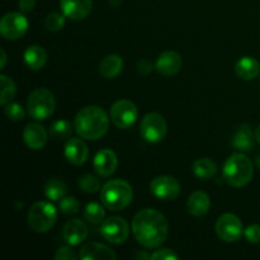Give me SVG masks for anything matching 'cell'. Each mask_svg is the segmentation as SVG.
<instances>
[{"label": "cell", "mask_w": 260, "mask_h": 260, "mask_svg": "<svg viewBox=\"0 0 260 260\" xmlns=\"http://www.w3.org/2000/svg\"><path fill=\"white\" fill-rule=\"evenodd\" d=\"M74 128L81 139L98 140L108 131L109 118L101 107H84L75 116Z\"/></svg>", "instance_id": "obj_2"}, {"label": "cell", "mask_w": 260, "mask_h": 260, "mask_svg": "<svg viewBox=\"0 0 260 260\" xmlns=\"http://www.w3.org/2000/svg\"><path fill=\"white\" fill-rule=\"evenodd\" d=\"M5 112V116L10 119V121H14V122H19L24 118L25 116V112L24 108L20 106L19 103H8L4 108Z\"/></svg>", "instance_id": "obj_33"}, {"label": "cell", "mask_w": 260, "mask_h": 260, "mask_svg": "<svg viewBox=\"0 0 260 260\" xmlns=\"http://www.w3.org/2000/svg\"><path fill=\"white\" fill-rule=\"evenodd\" d=\"M211 200L203 190H196L187 201V210L194 217H202L210 211Z\"/></svg>", "instance_id": "obj_21"}, {"label": "cell", "mask_w": 260, "mask_h": 260, "mask_svg": "<svg viewBox=\"0 0 260 260\" xmlns=\"http://www.w3.org/2000/svg\"><path fill=\"white\" fill-rule=\"evenodd\" d=\"M78 185L84 193H89V194H94L101 189V182L96 177L91 174H84L79 178Z\"/></svg>", "instance_id": "obj_30"}, {"label": "cell", "mask_w": 260, "mask_h": 260, "mask_svg": "<svg viewBox=\"0 0 260 260\" xmlns=\"http://www.w3.org/2000/svg\"><path fill=\"white\" fill-rule=\"evenodd\" d=\"M235 73L243 80H254L260 74V65L251 56H244L236 62Z\"/></svg>", "instance_id": "obj_22"}, {"label": "cell", "mask_w": 260, "mask_h": 260, "mask_svg": "<svg viewBox=\"0 0 260 260\" xmlns=\"http://www.w3.org/2000/svg\"><path fill=\"white\" fill-rule=\"evenodd\" d=\"M183 66V58L177 51H165L157 57L155 69L162 76H174Z\"/></svg>", "instance_id": "obj_14"}, {"label": "cell", "mask_w": 260, "mask_h": 260, "mask_svg": "<svg viewBox=\"0 0 260 260\" xmlns=\"http://www.w3.org/2000/svg\"><path fill=\"white\" fill-rule=\"evenodd\" d=\"M28 225L33 231L45 234L55 226L57 221V210L47 201H38L29 208L27 215Z\"/></svg>", "instance_id": "obj_5"}, {"label": "cell", "mask_w": 260, "mask_h": 260, "mask_svg": "<svg viewBox=\"0 0 260 260\" xmlns=\"http://www.w3.org/2000/svg\"><path fill=\"white\" fill-rule=\"evenodd\" d=\"M29 23L24 14L18 12L7 13L0 20V32L7 40H18L27 33Z\"/></svg>", "instance_id": "obj_11"}, {"label": "cell", "mask_w": 260, "mask_h": 260, "mask_svg": "<svg viewBox=\"0 0 260 260\" xmlns=\"http://www.w3.org/2000/svg\"><path fill=\"white\" fill-rule=\"evenodd\" d=\"M73 126L66 119H58L50 126V135L56 140H66L71 136Z\"/></svg>", "instance_id": "obj_28"}, {"label": "cell", "mask_w": 260, "mask_h": 260, "mask_svg": "<svg viewBox=\"0 0 260 260\" xmlns=\"http://www.w3.org/2000/svg\"><path fill=\"white\" fill-rule=\"evenodd\" d=\"M103 206L96 202L88 203L84 208V218L93 225L102 223L104 221V216H106Z\"/></svg>", "instance_id": "obj_27"}, {"label": "cell", "mask_w": 260, "mask_h": 260, "mask_svg": "<svg viewBox=\"0 0 260 260\" xmlns=\"http://www.w3.org/2000/svg\"><path fill=\"white\" fill-rule=\"evenodd\" d=\"M93 167L99 177H111L118 167V159H117L116 152L112 151L111 149H102L94 156Z\"/></svg>", "instance_id": "obj_13"}, {"label": "cell", "mask_w": 260, "mask_h": 260, "mask_svg": "<svg viewBox=\"0 0 260 260\" xmlns=\"http://www.w3.org/2000/svg\"><path fill=\"white\" fill-rule=\"evenodd\" d=\"M244 236H245L246 240L251 244H258L260 243V225L253 223V225H249L248 228L244 230Z\"/></svg>", "instance_id": "obj_34"}, {"label": "cell", "mask_w": 260, "mask_h": 260, "mask_svg": "<svg viewBox=\"0 0 260 260\" xmlns=\"http://www.w3.org/2000/svg\"><path fill=\"white\" fill-rule=\"evenodd\" d=\"M255 141V131L246 123L240 124L233 136V146L240 151H250Z\"/></svg>", "instance_id": "obj_20"}, {"label": "cell", "mask_w": 260, "mask_h": 260, "mask_svg": "<svg viewBox=\"0 0 260 260\" xmlns=\"http://www.w3.org/2000/svg\"><path fill=\"white\" fill-rule=\"evenodd\" d=\"M168 124L164 117L159 113H147L142 118L141 124H140V134L145 141L150 144H157L162 141L164 137L167 136Z\"/></svg>", "instance_id": "obj_7"}, {"label": "cell", "mask_w": 260, "mask_h": 260, "mask_svg": "<svg viewBox=\"0 0 260 260\" xmlns=\"http://www.w3.org/2000/svg\"><path fill=\"white\" fill-rule=\"evenodd\" d=\"M169 226L165 216L154 208L139 211L132 220V234L146 249L159 248L167 240Z\"/></svg>", "instance_id": "obj_1"}, {"label": "cell", "mask_w": 260, "mask_h": 260, "mask_svg": "<svg viewBox=\"0 0 260 260\" xmlns=\"http://www.w3.org/2000/svg\"><path fill=\"white\" fill-rule=\"evenodd\" d=\"M111 119L118 128H131L139 118V109L128 99H119L111 107Z\"/></svg>", "instance_id": "obj_8"}, {"label": "cell", "mask_w": 260, "mask_h": 260, "mask_svg": "<svg viewBox=\"0 0 260 260\" xmlns=\"http://www.w3.org/2000/svg\"><path fill=\"white\" fill-rule=\"evenodd\" d=\"M223 179L235 188L245 187L254 177V167L246 155L234 154L223 164Z\"/></svg>", "instance_id": "obj_4"}, {"label": "cell", "mask_w": 260, "mask_h": 260, "mask_svg": "<svg viewBox=\"0 0 260 260\" xmlns=\"http://www.w3.org/2000/svg\"><path fill=\"white\" fill-rule=\"evenodd\" d=\"M65 17L74 20L85 19L93 9V0H60Z\"/></svg>", "instance_id": "obj_16"}, {"label": "cell", "mask_w": 260, "mask_h": 260, "mask_svg": "<svg viewBox=\"0 0 260 260\" xmlns=\"http://www.w3.org/2000/svg\"><path fill=\"white\" fill-rule=\"evenodd\" d=\"M150 192L161 201H173L180 194V184L175 178L159 175L150 183Z\"/></svg>", "instance_id": "obj_12"}, {"label": "cell", "mask_w": 260, "mask_h": 260, "mask_svg": "<svg viewBox=\"0 0 260 260\" xmlns=\"http://www.w3.org/2000/svg\"><path fill=\"white\" fill-rule=\"evenodd\" d=\"M58 208H60V211L63 215H76L80 211V203H79V201L75 197H66L65 196L60 201Z\"/></svg>", "instance_id": "obj_32"}, {"label": "cell", "mask_w": 260, "mask_h": 260, "mask_svg": "<svg viewBox=\"0 0 260 260\" xmlns=\"http://www.w3.org/2000/svg\"><path fill=\"white\" fill-rule=\"evenodd\" d=\"M5 63H7V53H5L4 50H2V68L0 69H4L5 68Z\"/></svg>", "instance_id": "obj_39"}, {"label": "cell", "mask_w": 260, "mask_h": 260, "mask_svg": "<svg viewBox=\"0 0 260 260\" xmlns=\"http://www.w3.org/2000/svg\"><path fill=\"white\" fill-rule=\"evenodd\" d=\"M24 62L32 70H41L47 62V52L42 46H29L24 51Z\"/></svg>", "instance_id": "obj_24"}, {"label": "cell", "mask_w": 260, "mask_h": 260, "mask_svg": "<svg viewBox=\"0 0 260 260\" xmlns=\"http://www.w3.org/2000/svg\"><path fill=\"white\" fill-rule=\"evenodd\" d=\"M193 173L200 179H211L217 173V165L208 157H200L193 162Z\"/></svg>", "instance_id": "obj_25"}, {"label": "cell", "mask_w": 260, "mask_h": 260, "mask_svg": "<svg viewBox=\"0 0 260 260\" xmlns=\"http://www.w3.org/2000/svg\"><path fill=\"white\" fill-rule=\"evenodd\" d=\"M79 258L83 260H114L116 253L101 243H88L81 246Z\"/></svg>", "instance_id": "obj_19"}, {"label": "cell", "mask_w": 260, "mask_h": 260, "mask_svg": "<svg viewBox=\"0 0 260 260\" xmlns=\"http://www.w3.org/2000/svg\"><path fill=\"white\" fill-rule=\"evenodd\" d=\"M18 4H19V9L23 13H29L35 9L36 0H19Z\"/></svg>", "instance_id": "obj_37"}, {"label": "cell", "mask_w": 260, "mask_h": 260, "mask_svg": "<svg viewBox=\"0 0 260 260\" xmlns=\"http://www.w3.org/2000/svg\"><path fill=\"white\" fill-rule=\"evenodd\" d=\"M101 200L104 207L112 211H122L131 205L134 189L123 179H112L101 189Z\"/></svg>", "instance_id": "obj_3"}, {"label": "cell", "mask_w": 260, "mask_h": 260, "mask_svg": "<svg viewBox=\"0 0 260 260\" xmlns=\"http://www.w3.org/2000/svg\"><path fill=\"white\" fill-rule=\"evenodd\" d=\"M255 164H256V167L259 168L260 169V154L258 155V156H256V160H255Z\"/></svg>", "instance_id": "obj_42"}, {"label": "cell", "mask_w": 260, "mask_h": 260, "mask_svg": "<svg viewBox=\"0 0 260 260\" xmlns=\"http://www.w3.org/2000/svg\"><path fill=\"white\" fill-rule=\"evenodd\" d=\"M101 235L108 243L116 244V245L123 244L129 236L128 222L119 216L108 217L102 222Z\"/></svg>", "instance_id": "obj_9"}, {"label": "cell", "mask_w": 260, "mask_h": 260, "mask_svg": "<svg viewBox=\"0 0 260 260\" xmlns=\"http://www.w3.org/2000/svg\"><path fill=\"white\" fill-rule=\"evenodd\" d=\"M79 255H76L75 251L73 250L71 245L61 246L55 254V259L57 260H76Z\"/></svg>", "instance_id": "obj_36"}, {"label": "cell", "mask_w": 260, "mask_h": 260, "mask_svg": "<svg viewBox=\"0 0 260 260\" xmlns=\"http://www.w3.org/2000/svg\"><path fill=\"white\" fill-rule=\"evenodd\" d=\"M255 140L256 142H259L260 144V124L255 128Z\"/></svg>", "instance_id": "obj_41"}, {"label": "cell", "mask_w": 260, "mask_h": 260, "mask_svg": "<svg viewBox=\"0 0 260 260\" xmlns=\"http://www.w3.org/2000/svg\"><path fill=\"white\" fill-rule=\"evenodd\" d=\"M137 70H139L140 74L142 75H147V74L151 73L152 70V65L149 60H142L140 61V63L137 65Z\"/></svg>", "instance_id": "obj_38"}, {"label": "cell", "mask_w": 260, "mask_h": 260, "mask_svg": "<svg viewBox=\"0 0 260 260\" xmlns=\"http://www.w3.org/2000/svg\"><path fill=\"white\" fill-rule=\"evenodd\" d=\"M122 69H123V60L121 56L111 53L102 60L99 65V74L106 79H114L121 74Z\"/></svg>", "instance_id": "obj_23"}, {"label": "cell", "mask_w": 260, "mask_h": 260, "mask_svg": "<svg viewBox=\"0 0 260 260\" xmlns=\"http://www.w3.org/2000/svg\"><path fill=\"white\" fill-rule=\"evenodd\" d=\"M89 235L88 226L85 225V222L79 218H73V220H69L65 223L62 230V238L69 245L76 246L80 245L81 243L86 240Z\"/></svg>", "instance_id": "obj_15"}, {"label": "cell", "mask_w": 260, "mask_h": 260, "mask_svg": "<svg viewBox=\"0 0 260 260\" xmlns=\"http://www.w3.org/2000/svg\"><path fill=\"white\" fill-rule=\"evenodd\" d=\"M66 160L73 165H83L89 156V150L81 139H69L63 149Z\"/></svg>", "instance_id": "obj_18"}, {"label": "cell", "mask_w": 260, "mask_h": 260, "mask_svg": "<svg viewBox=\"0 0 260 260\" xmlns=\"http://www.w3.org/2000/svg\"><path fill=\"white\" fill-rule=\"evenodd\" d=\"M65 25V14L61 13L52 12L48 13L47 17L45 18V27L50 32H58Z\"/></svg>", "instance_id": "obj_31"}, {"label": "cell", "mask_w": 260, "mask_h": 260, "mask_svg": "<svg viewBox=\"0 0 260 260\" xmlns=\"http://www.w3.org/2000/svg\"><path fill=\"white\" fill-rule=\"evenodd\" d=\"M56 101L53 94L46 88H37L29 94L27 101V112L32 118L41 121L52 116Z\"/></svg>", "instance_id": "obj_6"}, {"label": "cell", "mask_w": 260, "mask_h": 260, "mask_svg": "<svg viewBox=\"0 0 260 260\" xmlns=\"http://www.w3.org/2000/svg\"><path fill=\"white\" fill-rule=\"evenodd\" d=\"M150 259L152 260H178L179 255H178L175 251L170 250V249H159V250L155 251L154 254H151Z\"/></svg>", "instance_id": "obj_35"}, {"label": "cell", "mask_w": 260, "mask_h": 260, "mask_svg": "<svg viewBox=\"0 0 260 260\" xmlns=\"http://www.w3.org/2000/svg\"><path fill=\"white\" fill-rule=\"evenodd\" d=\"M68 193V185L58 178H52L45 185V196L51 201H61Z\"/></svg>", "instance_id": "obj_26"}, {"label": "cell", "mask_w": 260, "mask_h": 260, "mask_svg": "<svg viewBox=\"0 0 260 260\" xmlns=\"http://www.w3.org/2000/svg\"><path fill=\"white\" fill-rule=\"evenodd\" d=\"M0 84H2V98H0V104L7 106L10 101L17 94V86L14 81L7 75H0Z\"/></svg>", "instance_id": "obj_29"}, {"label": "cell", "mask_w": 260, "mask_h": 260, "mask_svg": "<svg viewBox=\"0 0 260 260\" xmlns=\"http://www.w3.org/2000/svg\"><path fill=\"white\" fill-rule=\"evenodd\" d=\"M216 234L226 243L238 241L244 234V226L240 218L234 213H223L216 222Z\"/></svg>", "instance_id": "obj_10"}, {"label": "cell", "mask_w": 260, "mask_h": 260, "mask_svg": "<svg viewBox=\"0 0 260 260\" xmlns=\"http://www.w3.org/2000/svg\"><path fill=\"white\" fill-rule=\"evenodd\" d=\"M24 144L32 150H41L47 145L48 134L45 127L40 123H29L23 131Z\"/></svg>", "instance_id": "obj_17"}, {"label": "cell", "mask_w": 260, "mask_h": 260, "mask_svg": "<svg viewBox=\"0 0 260 260\" xmlns=\"http://www.w3.org/2000/svg\"><path fill=\"white\" fill-rule=\"evenodd\" d=\"M108 2H109V4L112 5V7H113V8H117V7H118L119 4H121L122 0H108Z\"/></svg>", "instance_id": "obj_40"}]
</instances>
